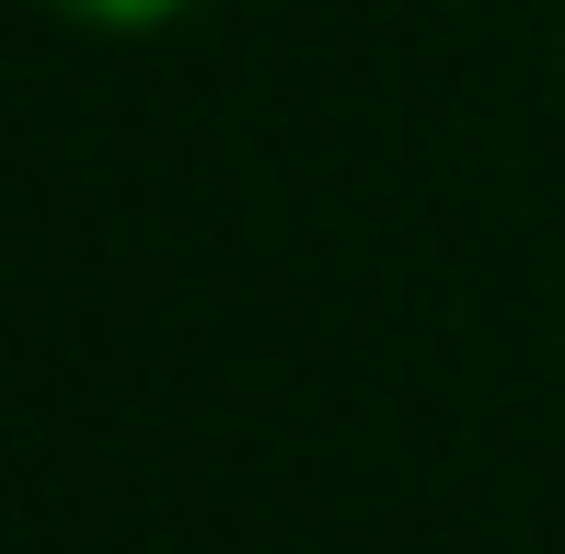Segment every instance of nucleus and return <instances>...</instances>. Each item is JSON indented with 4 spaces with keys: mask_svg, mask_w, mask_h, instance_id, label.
Returning a JSON list of instances; mask_svg holds the SVG:
<instances>
[{
    "mask_svg": "<svg viewBox=\"0 0 565 554\" xmlns=\"http://www.w3.org/2000/svg\"><path fill=\"white\" fill-rule=\"evenodd\" d=\"M58 23H82V35H162V23H185L196 0H46Z\"/></svg>",
    "mask_w": 565,
    "mask_h": 554,
    "instance_id": "f257e3e1",
    "label": "nucleus"
}]
</instances>
